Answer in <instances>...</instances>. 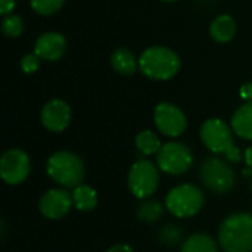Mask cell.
I'll return each mask as SVG.
<instances>
[{
    "mask_svg": "<svg viewBox=\"0 0 252 252\" xmlns=\"http://www.w3.org/2000/svg\"><path fill=\"white\" fill-rule=\"evenodd\" d=\"M139 69L148 78L167 81L180 71V58L170 47L151 46L139 56Z\"/></svg>",
    "mask_w": 252,
    "mask_h": 252,
    "instance_id": "6da1fadb",
    "label": "cell"
},
{
    "mask_svg": "<svg viewBox=\"0 0 252 252\" xmlns=\"http://www.w3.org/2000/svg\"><path fill=\"white\" fill-rule=\"evenodd\" d=\"M220 247L226 252L252 251V216L236 213L229 216L220 226Z\"/></svg>",
    "mask_w": 252,
    "mask_h": 252,
    "instance_id": "7a4b0ae2",
    "label": "cell"
},
{
    "mask_svg": "<svg viewBox=\"0 0 252 252\" xmlns=\"http://www.w3.org/2000/svg\"><path fill=\"white\" fill-rule=\"evenodd\" d=\"M201 140L211 152L226 155L230 162L242 161V152L233 140V130L223 120H207L201 127Z\"/></svg>",
    "mask_w": 252,
    "mask_h": 252,
    "instance_id": "3957f363",
    "label": "cell"
},
{
    "mask_svg": "<svg viewBox=\"0 0 252 252\" xmlns=\"http://www.w3.org/2000/svg\"><path fill=\"white\" fill-rule=\"evenodd\" d=\"M46 170L49 177L63 188L74 189L81 185L84 177V164L81 158L69 151H58L50 155Z\"/></svg>",
    "mask_w": 252,
    "mask_h": 252,
    "instance_id": "277c9868",
    "label": "cell"
},
{
    "mask_svg": "<svg viewBox=\"0 0 252 252\" xmlns=\"http://www.w3.org/2000/svg\"><path fill=\"white\" fill-rule=\"evenodd\" d=\"M204 205V193L190 183H183L173 188L165 198V208L179 219L193 217Z\"/></svg>",
    "mask_w": 252,
    "mask_h": 252,
    "instance_id": "5b68a950",
    "label": "cell"
},
{
    "mask_svg": "<svg viewBox=\"0 0 252 252\" xmlns=\"http://www.w3.org/2000/svg\"><path fill=\"white\" fill-rule=\"evenodd\" d=\"M199 176L202 183L216 193H227L235 188V173L221 158H205L201 164Z\"/></svg>",
    "mask_w": 252,
    "mask_h": 252,
    "instance_id": "8992f818",
    "label": "cell"
},
{
    "mask_svg": "<svg viewBox=\"0 0 252 252\" xmlns=\"http://www.w3.org/2000/svg\"><path fill=\"white\" fill-rule=\"evenodd\" d=\"M157 164L159 170L167 174H183L193 164L192 151L180 142H168L162 145L157 155Z\"/></svg>",
    "mask_w": 252,
    "mask_h": 252,
    "instance_id": "52a82bcc",
    "label": "cell"
},
{
    "mask_svg": "<svg viewBox=\"0 0 252 252\" xmlns=\"http://www.w3.org/2000/svg\"><path fill=\"white\" fill-rule=\"evenodd\" d=\"M159 183V173L154 162L140 159L133 164L128 173V188L130 192L139 198L146 199L149 198L158 188Z\"/></svg>",
    "mask_w": 252,
    "mask_h": 252,
    "instance_id": "ba28073f",
    "label": "cell"
},
{
    "mask_svg": "<svg viewBox=\"0 0 252 252\" xmlns=\"http://www.w3.org/2000/svg\"><path fill=\"white\" fill-rule=\"evenodd\" d=\"M30 158L22 149H9L1 155L0 159V176L7 185H19L30 174Z\"/></svg>",
    "mask_w": 252,
    "mask_h": 252,
    "instance_id": "9c48e42d",
    "label": "cell"
},
{
    "mask_svg": "<svg viewBox=\"0 0 252 252\" xmlns=\"http://www.w3.org/2000/svg\"><path fill=\"white\" fill-rule=\"evenodd\" d=\"M154 121L157 128L168 137H179L186 130V117L183 111L168 102L157 105L154 111Z\"/></svg>",
    "mask_w": 252,
    "mask_h": 252,
    "instance_id": "30bf717a",
    "label": "cell"
},
{
    "mask_svg": "<svg viewBox=\"0 0 252 252\" xmlns=\"http://www.w3.org/2000/svg\"><path fill=\"white\" fill-rule=\"evenodd\" d=\"M41 124L52 133H61L71 123V108L62 99L49 100L41 109Z\"/></svg>",
    "mask_w": 252,
    "mask_h": 252,
    "instance_id": "8fae6325",
    "label": "cell"
},
{
    "mask_svg": "<svg viewBox=\"0 0 252 252\" xmlns=\"http://www.w3.org/2000/svg\"><path fill=\"white\" fill-rule=\"evenodd\" d=\"M72 202V195H69L63 189H50L47 190L41 199H40V213L50 220H59L63 219L69 211Z\"/></svg>",
    "mask_w": 252,
    "mask_h": 252,
    "instance_id": "7c38bea8",
    "label": "cell"
},
{
    "mask_svg": "<svg viewBox=\"0 0 252 252\" xmlns=\"http://www.w3.org/2000/svg\"><path fill=\"white\" fill-rule=\"evenodd\" d=\"M66 38L59 32H43L34 44V53L44 61H58L66 52Z\"/></svg>",
    "mask_w": 252,
    "mask_h": 252,
    "instance_id": "4fadbf2b",
    "label": "cell"
},
{
    "mask_svg": "<svg viewBox=\"0 0 252 252\" xmlns=\"http://www.w3.org/2000/svg\"><path fill=\"white\" fill-rule=\"evenodd\" d=\"M236 31V21L230 15H219L210 24V35L217 43H229L230 40L235 38Z\"/></svg>",
    "mask_w": 252,
    "mask_h": 252,
    "instance_id": "5bb4252c",
    "label": "cell"
},
{
    "mask_svg": "<svg viewBox=\"0 0 252 252\" xmlns=\"http://www.w3.org/2000/svg\"><path fill=\"white\" fill-rule=\"evenodd\" d=\"M232 130L244 140H252V102H247L232 117Z\"/></svg>",
    "mask_w": 252,
    "mask_h": 252,
    "instance_id": "9a60e30c",
    "label": "cell"
},
{
    "mask_svg": "<svg viewBox=\"0 0 252 252\" xmlns=\"http://www.w3.org/2000/svg\"><path fill=\"white\" fill-rule=\"evenodd\" d=\"M111 66L121 75H131L139 68V59L126 47H118L111 55Z\"/></svg>",
    "mask_w": 252,
    "mask_h": 252,
    "instance_id": "2e32d148",
    "label": "cell"
},
{
    "mask_svg": "<svg viewBox=\"0 0 252 252\" xmlns=\"http://www.w3.org/2000/svg\"><path fill=\"white\" fill-rule=\"evenodd\" d=\"M72 202L80 211H92L97 205V192L89 185H78L72 190Z\"/></svg>",
    "mask_w": 252,
    "mask_h": 252,
    "instance_id": "e0dca14e",
    "label": "cell"
},
{
    "mask_svg": "<svg viewBox=\"0 0 252 252\" xmlns=\"http://www.w3.org/2000/svg\"><path fill=\"white\" fill-rule=\"evenodd\" d=\"M182 252H219V247L211 236L195 233L183 242Z\"/></svg>",
    "mask_w": 252,
    "mask_h": 252,
    "instance_id": "ac0fdd59",
    "label": "cell"
},
{
    "mask_svg": "<svg viewBox=\"0 0 252 252\" xmlns=\"http://www.w3.org/2000/svg\"><path fill=\"white\" fill-rule=\"evenodd\" d=\"M136 146L143 155H152V154L159 152V149L162 148V143L154 131L145 130L136 136Z\"/></svg>",
    "mask_w": 252,
    "mask_h": 252,
    "instance_id": "d6986e66",
    "label": "cell"
},
{
    "mask_svg": "<svg viewBox=\"0 0 252 252\" xmlns=\"http://www.w3.org/2000/svg\"><path fill=\"white\" fill-rule=\"evenodd\" d=\"M164 213V207L158 202V201H148V202H143L139 210H137V216L142 221H146V223H154L157 220L161 219Z\"/></svg>",
    "mask_w": 252,
    "mask_h": 252,
    "instance_id": "ffe728a7",
    "label": "cell"
},
{
    "mask_svg": "<svg viewBox=\"0 0 252 252\" xmlns=\"http://www.w3.org/2000/svg\"><path fill=\"white\" fill-rule=\"evenodd\" d=\"M66 0H30L31 9L43 16H50L62 9Z\"/></svg>",
    "mask_w": 252,
    "mask_h": 252,
    "instance_id": "44dd1931",
    "label": "cell"
},
{
    "mask_svg": "<svg viewBox=\"0 0 252 252\" xmlns=\"http://www.w3.org/2000/svg\"><path fill=\"white\" fill-rule=\"evenodd\" d=\"M24 30V21L19 15H7L1 21V31L6 37L16 38L22 34Z\"/></svg>",
    "mask_w": 252,
    "mask_h": 252,
    "instance_id": "7402d4cb",
    "label": "cell"
},
{
    "mask_svg": "<svg viewBox=\"0 0 252 252\" xmlns=\"http://www.w3.org/2000/svg\"><path fill=\"white\" fill-rule=\"evenodd\" d=\"M40 61H41V59H40L35 53H28V55H25V56L21 58L19 65H21V69H22L25 74H34V72H37L38 68H40Z\"/></svg>",
    "mask_w": 252,
    "mask_h": 252,
    "instance_id": "603a6c76",
    "label": "cell"
},
{
    "mask_svg": "<svg viewBox=\"0 0 252 252\" xmlns=\"http://www.w3.org/2000/svg\"><path fill=\"white\" fill-rule=\"evenodd\" d=\"M180 236L182 233L176 226H165L159 233V238L165 245H176L180 241Z\"/></svg>",
    "mask_w": 252,
    "mask_h": 252,
    "instance_id": "cb8c5ba5",
    "label": "cell"
},
{
    "mask_svg": "<svg viewBox=\"0 0 252 252\" xmlns=\"http://www.w3.org/2000/svg\"><path fill=\"white\" fill-rule=\"evenodd\" d=\"M15 4H16L15 0H0V13L3 16L12 15V12L15 9Z\"/></svg>",
    "mask_w": 252,
    "mask_h": 252,
    "instance_id": "d4e9b609",
    "label": "cell"
},
{
    "mask_svg": "<svg viewBox=\"0 0 252 252\" xmlns=\"http://www.w3.org/2000/svg\"><path fill=\"white\" fill-rule=\"evenodd\" d=\"M241 97L247 102H252V83H247L241 87Z\"/></svg>",
    "mask_w": 252,
    "mask_h": 252,
    "instance_id": "484cf974",
    "label": "cell"
},
{
    "mask_svg": "<svg viewBox=\"0 0 252 252\" xmlns=\"http://www.w3.org/2000/svg\"><path fill=\"white\" fill-rule=\"evenodd\" d=\"M106 252H133V250L126 244H117V245L111 247Z\"/></svg>",
    "mask_w": 252,
    "mask_h": 252,
    "instance_id": "4316f807",
    "label": "cell"
},
{
    "mask_svg": "<svg viewBox=\"0 0 252 252\" xmlns=\"http://www.w3.org/2000/svg\"><path fill=\"white\" fill-rule=\"evenodd\" d=\"M245 162L250 168H252V145L245 151Z\"/></svg>",
    "mask_w": 252,
    "mask_h": 252,
    "instance_id": "83f0119b",
    "label": "cell"
},
{
    "mask_svg": "<svg viewBox=\"0 0 252 252\" xmlns=\"http://www.w3.org/2000/svg\"><path fill=\"white\" fill-rule=\"evenodd\" d=\"M162 1H167V3H171V1H177V0H162Z\"/></svg>",
    "mask_w": 252,
    "mask_h": 252,
    "instance_id": "f1b7e54d",
    "label": "cell"
},
{
    "mask_svg": "<svg viewBox=\"0 0 252 252\" xmlns=\"http://www.w3.org/2000/svg\"><path fill=\"white\" fill-rule=\"evenodd\" d=\"M251 190H252V182H251Z\"/></svg>",
    "mask_w": 252,
    "mask_h": 252,
    "instance_id": "f546056e",
    "label": "cell"
}]
</instances>
